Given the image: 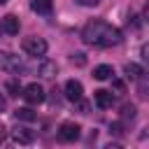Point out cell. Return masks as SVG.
Instances as JSON below:
<instances>
[{"mask_svg": "<svg viewBox=\"0 0 149 149\" xmlns=\"http://www.w3.org/2000/svg\"><path fill=\"white\" fill-rule=\"evenodd\" d=\"M112 91H114V98H116V95H123V93H126V84H123L121 79H114V77H112Z\"/></svg>", "mask_w": 149, "mask_h": 149, "instance_id": "2e32d148", "label": "cell"}, {"mask_svg": "<svg viewBox=\"0 0 149 149\" xmlns=\"http://www.w3.org/2000/svg\"><path fill=\"white\" fill-rule=\"evenodd\" d=\"M77 2H79V5H84V7H95L100 0H77Z\"/></svg>", "mask_w": 149, "mask_h": 149, "instance_id": "cb8c5ba5", "label": "cell"}, {"mask_svg": "<svg viewBox=\"0 0 149 149\" xmlns=\"http://www.w3.org/2000/svg\"><path fill=\"white\" fill-rule=\"evenodd\" d=\"M21 49L28 54V56H44L47 54V49H49V44L42 40V37H26L23 42H21Z\"/></svg>", "mask_w": 149, "mask_h": 149, "instance_id": "7a4b0ae2", "label": "cell"}, {"mask_svg": "<svg viewBox=\"0 0 149 149\" xmlns=\"http://www.w3.org/2000/svg\"><path fill=\"white\" fill-rule=\"evenodd\" d=\"M2 33H7V35H16L19 33V28H21V23H19V19L14 16V14H7L5 19H2Z\"/></svg>", "mask_w": 149, "mask_h": 149, "instance_id": "9c48e42d", "label": "cell"}, {"mask_svg": "<svg viewBox=\"0 0 149 149\" xmlns=\"http://www.w3.org/2000/svg\"><path fill=\"white\" fill-rule=\"evenodd\" d=\"M74 105H77V107H79V112H81V114H88V102H86V100H84V98H79V100H77V102H74Z\"/></svg>", "mask_w": 149, "mask_h": 149, "instance_id": "ac0fdd59", "label": "cell"}, {"mask_svg": "<svg viewBox=\"0 0 149 149\" xmlns=\"http://www.w3.org/2000/svg\"><path fill=\"white\" fill-rule=\"evenodd\" d=\"M135 114H137L135 105H123V107H121V116H123V119H135Z\"/></svg>", "mask_w": 149, "mask_h": 149, "instance_id": "e0dca14e", "label": "cell"}, {"mask_svg": "<svg viewBox=\"0 0 149 149\" xmlns=\"http://www.w3.org/2000/svg\"><path fill=\"white\" fill-rule=\"evenodd\" d=\"M63 91H65V98H68L70 102H77L79 98H84V86H81V81H77V79H68L65 86H63Z\"/></svg>", "mask_w": 149, "mask_h": 149, "instance_id": "8992f818", "label": "cell"}, {"mask_svg": "<svg viewBox=\"0 0 149 149\" xmlns=\"http://www.w3.org/2000/svg\"><path fill=\"white\" fill-rule=\"evenodd\" d=\"M5 2H7V0H0V5H5Z\"/></svg>", "mask_w": 149, "mask_h": 149, "instance_id": "4316f807", "label": "cell"}, {"mask_svg": "<svg viewBox=\"0 0 149 149\" xmlns=\"http://www.w3.org/2000/svg\"><path fill=\"white\" fill-rule=\"evenodd\" d=\"M14 116H16V119H19V121H28V123H30V121H35V119H37V114H35V112H33V109H30V107H19V109H16V112H14Z\"/></svg>", "mask_w": 149, "mask_h": 149, "instance_id": "5bb4252c", "label": "cell"}, {"mask_svg": "<svg viewBox=\"0 0 149 149\" xmlns=\"http://www.w3.org/2000/svg\"><path fill=\"white\" fill-rule=\"evenodd\" d=\"M144 19L149 21V2H147V7H144Z\"/></svg>", "mask_w": 149, "mask_h": 149, "instance_id": "484cf974", "label": "cell"}, {"mask_svg": "<svg viewBox=\"0 0 149 149\" xmlns=\"http://www.w3.org/2000/svg\"><path fill=\"white\" fill-rule=\"evenodd\" d=\"M5 88H7V93L9 95H21V84H19V79H9L7 84H5Z\"/></svg>", "mask_w": 149, "mask_h": 149, "instance_id": "9a60e30c", "label": "cell"}, {"mask_svg": "<svg viewBox=\"0 0 149 149\" xmlns=\"http://www.w3.org/2000/svg\"><path fill=\"white\" fill-rule=\"evenodd\" d=\"M140 56H142V61L149 65V42H147V44H142V49H140Z\"/></svg>", "mask_w": 149, "mask_h": 149, "instance_id": "ffe728a7", "label": "cell"}, {"mask_svg": "<svg viewBox=\"0 0 149 149\" xmlns=\"http://www.w3.org/2000/svg\"><path fill=\"white\" fill-rule=\"evenodd\" d=\"M5 107H7V100L0 95V112H5Z\"/></svg>", "mask_w": 149, "mask_h": 149, "instance_id": "d4e9b609", "label": "cell"}, {"mask_svg": "<svg viewBox=\"0 0 149 149\" xmlns=\"http://www.w3.org/2000/svg\"><path fill=\"white\" fill-rule=\"evenodd\" d=\"M93 102L100 109H109L114 105V93L107 91V88H98V91H93Z\"/></svg>", "mask_w": 149, "mask_h": 149, "instance_id": "52a82bcc", "label": "cell"}, {"mask_svg": "<svg viewBox=\"0 0 149 149\" xmlns=\"http://www.w3.org/2000/svg\"><path fill=\"white\" fill-rule=\"evenodd\" d=\"M109 130H112V133H114V135H123V123H121V121H114V123H112V128H109Z\"/></svg>", "mask_w": 149, "mask_h": 149, "instance_id": "d6986e66", "label": "cell"}, {"mask_svg": "<svg viewBox=\"0 0 149 149\" xmlns=\"http://www.w3.org/2000/svg\"><path fill=\"white\" fill-rule=\"evenodd\" d=\"M30 9L37 12V14L49 16L51 14V0H30Z\"/></svg>", "mask_w": 149, "mask_h": 149, "instance_id": "4fadbf2b", "label": "cell"}, {"mask_svg": "<svg viewBox=\"0 0 149 149\" xmlns=\"http://www.w3.org/2000/svg\"><path fill=\"white\" fill-rule=\"evenodd\" d=\"M112 74H114V68H112V65H107V63H102V65H95V68H93V77H95L98 81L112 79Z\"/></svg>", "mask_w": 149, "mask_h": 149, "instance_id": "8fae6325", "label": "cell"}, {"mask_svg": "<svg viewBox=\"0 0 149 149\" xmlns=\"http://www.w3.org/2000/svg\"><path fill=\"white\" fill-rule=\"evenodd\" d=\"M140 95H142L144 100H149V84H142V86H140Z\"/></svg>", "mask_w": 149, "mask_h": 149, "instance_id": "7402d4cb", "label": "cell"}, {"mask_svg": "<svg viewBox=\"0 0 149 149\" xmlns=\"http://www.w3.org/2000/svg\"><path fill=\"white\" fill-rule=\"evenodd\" d=\"M123 74H126V79L137 81V79H142V77H144V68H142V65H137V63H126V65H123Z\"/></svg>", "mask_w": 149, "mask_h": 149, "instance_id": "30bf717a", "label": "cell"}, {"mask_svg": "<svg viewBox=\"0 0 149 149\" xmlns=\"http://www.w3.org/2000/svg\"><path fill=\"white\" fill-rule=\"evenodd\" d=\"M21 95H23V100L28 102V105H40V102H44V98H47V93H44V88L37 84V81H33V84H28V86H23V91H21Z\"/></svg>", "mask_w": 149, "mask_h": 149, "instance_id": "3957f363", "label": "cell"}, {"mask_svg": "<svg viewBox=\"0 0 149 149\" xmlns=\"http://www.w3.org/2000/svg\"><path fill=\"white\" fill-rule=\"evenodd\" d=\"M12 137H14L16 144H30V142L35 140V133H33L30 128H26V126H16V128L12 130Z\"/></svg>", "mask_w": 149, "mask_h": 149, "instance_id": "ba28073f", "label": "cell"}, {"mask_svg": "<svg viewBox=\"0 0 149 149\" xmlns=\"http://www.w3.org/2000/svg\"><path fill=\"white\" fill-rule=\"evenodd\" d=\"M81 40L91 47H100V49H109V47H116L123 35L119 28H114L112 23L102 21V19H93L88 21L84 28H81Z\"/></svg>", "mask_w": 149, "mask_h": 149, "instance_id": "6da1fadb", "label": "cell"}, {"mask_svg": "<svg viewBox=\"0 0 149 149\" xmlns=\"http://www.w3.org/2000/svg\"><path fill=\"white\" fill-rule=\"evenodd\" d=\"M72 63H77V65H84L86 63V56L84 54H72V58H70Z\"/></svg>", "mask_w": 149, "mask_h": 149, "instance_id": "44dd1931", "label": "cell"}, {"mask_svg": "<svg viewBox=\"0 0 149 149\" xmlns=\"http://www.w3.org/2000/svg\"><path fill=\"white\" fill-rule=\"evenodd\" d=\"M40 74H42L44 79H51V77L58 74V65H56L54 61H42V63H40Z\"/></svg>", "mask_w": 149, "mask_h": 149, "instance_id": "7c38bea8", "label": "cell"}, {"mask_svg": "<svg viewBox=\"0 0 149 149\" xmlns=\"http://www.w3.org/2000/svg\"><path fill=\"white\" fill-rule=\"evenodd\" d=\"M79 135H81V126L74 121H63L58 126V140L61 142H74V140H79Z\"/></svg>", "mask_w": 149, "mask_h": 149, "instance_id": "277c9868", "label": "cell"}, {"mask_svg": "<svg viewBox=\"0 0 149 149\" xmlns=\"http://www.w3.org/2000/svg\"><path fill=\"white\" fill-rule=\"evenodd\" d=\"M5 140H7V126H5V123H0V144H2Z\"/></svg>", "mask_w": 149, "mask_h": 149, "instance_id": "603a6c76", "label": "cell"}, {"mask_svg": "<svg viewBox=\"0 0 149 149\" xmlns=\"http://www.w3.org/2000/svg\"><path fill=\"white\" fill-rule=\"evenodd\" d=\"M0 70H7V72H21L23 70V63L19 56L9 54V51H0Z\"/></svg>", "mask_w": 149, "mask_h": 149, "instance_id": "5b68a950", "label": "cell"}]
</instances>
